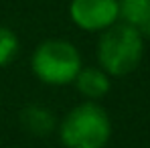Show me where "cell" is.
I'll use <instances>...</instances> for the list:
<instances>
[{"label": "cell", "instance_id": "6da1fadb", "mask_svg": "<svg viewBox=\"0 0 150 148\" xmlns=\"http://www.w3.org/2000/svg\"><path fill=\"white\" fill-rule=\"evenodd\" d=\"M144 53V39L140 28L126 23H114L103 30L98 43V59L101 69L108 75H122L132 73Z\"/></svg>", "mask_w": 150, "mask_h": 148}, {"label": "cell", "instance_id": "7a4b0ae2", "mask_svg": "<svg viewBox=\"0 0 150 148\" xmlns=\"http://www.w3.org/2000/svg\"><path fill=\"white\" fill-rule=\"evenodd\" d=\"M110 134V116L96 101L75 106L59 126V136L65 148H103Z\"/></svg>", "mask_w": 150, "mask_h": 148}, {"label": "cell", "instance_id": "3957f363", "mask_svg": "<svg viewBox=\"0 0 150 148\" xmlns=\"http://www.w3.org/2000/svg\"><path fill=\"white\" fill-rule=\"evenodd\" d=\"M30 67H33V73L43 83L67 85L75 79L83 63L73 43L63 39H49L35 49L30 57Z\"/></svg>", "mask_w": 150, "mask_h": 148}, {"label": "cell", "instance_id": "277c9868", "mask_svg": "<svg viewBox=\"0 0 150 148\" xmlns=\"http://www.w3.org/2000/svg\"><path fill=\"white\" fill-rule=\"evenodd\" d=\"M69 16L83 30H105L120 18L118 0H71Z\"/></svg>", "mask_w": 150, "mask_h": 148}, {"label": "cell", "instance_id": "5b68a950", "mask_svg": "<svg viewBox=\"0 0 150 148\" xmlns=\"http://www.w3.org/2000/svg\"><path fill=\"white\" fill-rule=\"evenodd\" d=\"M73 81L77 91L87 99H100L110 91V77L103 69L98 67H81Z\"/></svg>", "mask_w": 150, "mask_h": 148}, {"label": "cell", "instance_id": "8992f818", "mask_svg": "<svg viewBox=\"0 0 150 148\" xmlns=\"http://www.w3.org/2000/svg\"><path fill=\"white\" fill-rule=\"evenodd\" d=\"M21 122L25 126L26 132H30L33 136H39V138H45L49 136L55 128V114L47 110L45 106H39V103H33L23 110L21 114Z\"/></svg>", "mask_w": 150, "mask_h": 148}, {"label": "cell", "instance_id": "52a82bcc", "mask_svg": "<svg viewBox=\"0 0 150 148\" xmlns=\"http://www.w3.org/2000/svg\"><path fill=\"white\" fill-rule=\"evenodd\" d=\"M118 14L126 25L140 28L150 16V0H118Z\"/></svg>", "mask_w": 150, "mask_h": 148}, {"label": "cell", "instance_id": "ba28073f", "mask_svg": "<svg viewBox=\"0 0 150 148\" xmlns=\"http://www.w3.org/2000/svg\"><path fill=\"white\" fill-rule=\"evenodd\" d=\"M18 47L21 45H18V37L14 35V30L0 25V67L8 65L16 57Z\"/></svg>", "mask_w": 150, "mask_h": 148}, {"label": "cell", "instance_id": "9c48e42d", "mask_svg": "<svg viewBox=\"0 0 150 148\" xmlns=\"http://www.w3.org/2000/svg\"><path fill=\"white\" fill-rule=\"evenodd\" d=\"M140 33L142 35H146V37H150V16L142 23V26H140Z\"/></svg>", "mask_w": 150, "mask_h": 148}]
</instances>
